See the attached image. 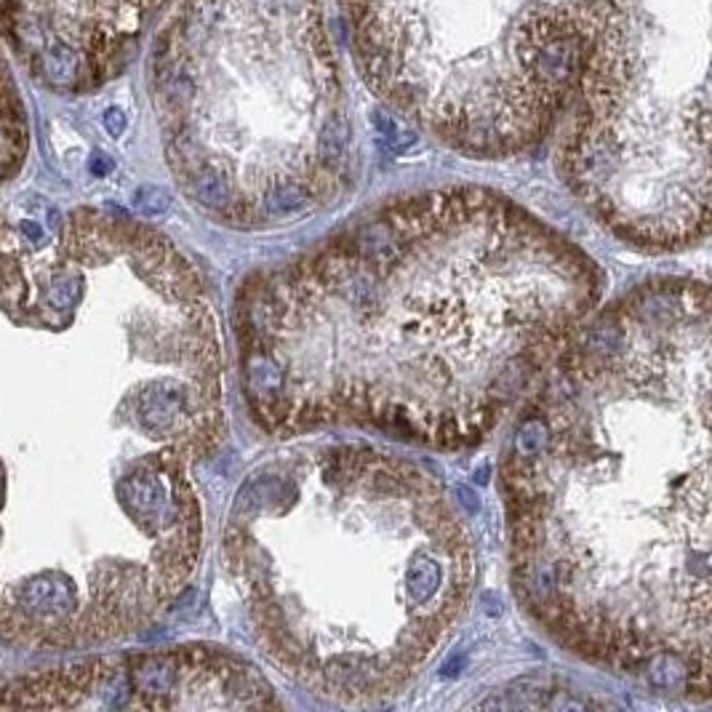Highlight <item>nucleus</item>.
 Segmentation results:
<instances>
[{
  "instance_id": "f257e3e1",
  "label": "nucleus",
  "mask_w": 712,
  "mask_h": 712,
  "mask_svg": "<svg viewBox=\"0 0 712 712\" xmlns=\"http://www.w3.org/2000/svg\"><path fill=\"white\" fill-rule=\"evenodd\" d=\"M710 286L651 278L582 320L499 467L510 584L576 659L712 691Z\"/></svg>"
},
{
  "instance_id": "f03ea898",
  "label": "nucleus",
  "mask_w": 712,
  "mask_h": 712,
  "mask_svg": "<svg viewBox=\"0 0 712 712\" xmlns=\"http://www.w3.org/2000/svg\"><path fill=\"white\" fill-rule=\"evenodd\" d=\"M603 286L582 246L502 192L400 195L240 283L248 414L278 438L355 427L438 451L478 446Z\"/></svg>"
},
{
  "instance_id": "7ed1b4c3",
  "label": "nucleus",
  "mask_w": 712,
  "mask_h": 712,
  "mask_svg": "<svg viewBox=\"0 0 712 712\" xmlns=\"http://www.w3.org/2000/svg\"><path fill=\"white\" fill-rule=\"evenodd\" d=\"M224 558L264 659L339 704L403 691L478 574L435 475L363 443H304L256 464L232 499Z\"/></svg>"
},
{
  "instance_id": "20e7f679",
  "label": "nucleus",
  "mask_w": 712,
  "mask_h": 712,
  "mask_svg": "<svg viewBox=\"0 0 712 712\" xmlns=\"http://www.w3.org/2000/svg\"><path fill=\"white\" fill-rule=\"evenodd\" d=\"M168 166L214 222L270 230L350 184V115L320 0H176L152 48Z\"/></svg>"
},
{
  "instance_id": "39448f33",
  "label": "nucleus",
  "mask_w": 712,
  "mask_h": 712,
  "mask_svg": "<svg viewBox=\"0 0 712 712\" xmlns=\"http://www.w3.org/2000/svg\"><path fill=\"white\" fill-rule=\"evenodd\" d=\"M582 62L560 174L651 254L710 235L712 0H579Z\"/></svg>"
},
{
  "instance_id": "423d86ee",
  "label": "nucleus",
  "mask_w": 712,
  "mask_h": 712,
  "mask_svg": "<svg viewBox=\"0 0 712 712\" xmlns=\"http://www.w3.org/2000/svg\"><path fill=\"white\" fill-rule=\"evenodd\" d=\"M363 78L467 158L542 142L574 94L579 0H342Z\"/></svg>"
},
{
  "instance_id": "0eeeda50",
  "label": "nucleus",
  "mask_w": 712,
  "mask_h": 712,
  "mask_svg": "<svg viewBox=\"0 0 712 712\" xmlns=\"http://www.w3.org/2000/svg\"><path fill=\"white\" fill-rule=\"evenodd\" d=\"M166 0H0V35L54 88L110 78Z\"/></svg>"
},
{
  "instance_id": "6e6552de",
  "label": "nucleus",
  "mask_w": 712,
  "mask_h": 712,
  "mask_svg": "<svg viewBox=\"0 0 712 712\" xmlns=\"http://www.w3.org/2000/svg\"><path fill=\"white\" fill-rule=\"evenodd\" d=\"M96 707L147 710H280L283 702L246 656L219 646H182L99 662L72 678Z\"/></svg>"
},
{
  "instance_id": "1a4fd4ad",
  "label": "nucleus",
  "mask_w": 712,
  "mask_h": 712,
  "mask_svg": "<svg viewBox=\"0 0 712 712\" xmlns=\"http://www.w3.org/2000/svg\"><path fill=\"white\" fill-rule=\"evenodd\" d=\"M24 142H27V128H24L22 99L16 91L14 75L0 54V176L19 163Z\"/></svg>"
}]
</instances>
